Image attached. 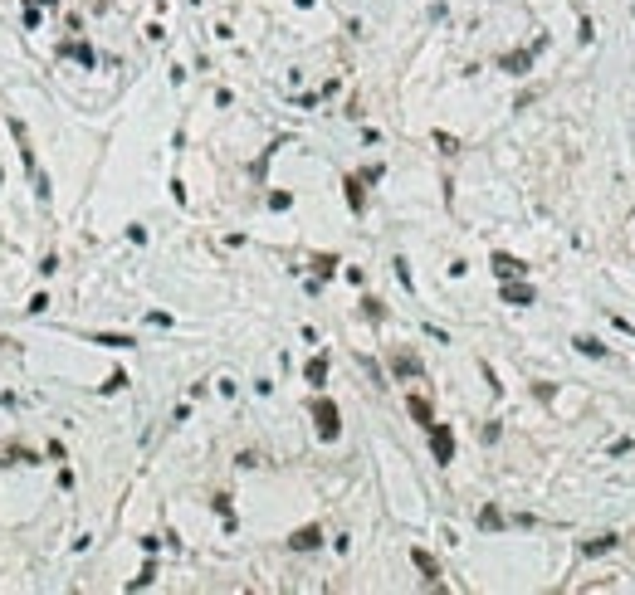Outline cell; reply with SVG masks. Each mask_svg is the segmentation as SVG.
<instances>
[{"label": "cell", "mask_w": 635, "mask_h": 595, "mask_svg": "<svg viewBox=\"0 0 635 595\" xmlns=\"http://www.w3.org/2000/svg\"><path fill=\"white\" fill-rule=\"evenodd\" d=\"M313 420H318V439L322 444H332L342 434V420H337V405L332 400H313Z\"/></svg>", "instance_id": "1"}, {"label": "cell", "mask_w": 635, "mask_h": 595, "mask_svg": "<svg viewBox=\"0 0 635 595\" xmlns=\"http://www.w3.org/2000/svg\"><path fill=\"white\" fill-rule=\"evenodd\" d=\"M430 449H435V464H450V459H454V429L435 420V424H430Z\"/></svg>", "instance_id": "2"}, {"label": "cell", "mask_w": 635, "mask_h": 595, "mask_svg": "<svg viewBox=\"0 0 635 595\" xmlns=\"http://www.w3.org/2000/svg\"><path fill=\"white\" fill-rule=\"evenodd\" d=\"M542 44H547V39H537L532 49H518V54H504V59H499V69H504V74H528V69H532V59H537V49H542Z\"/></svg>", "instance_id": "3"}, {"label": "cell", "mask_w": 635, "mask_h": 595, "mask_svg": "<svg viewBox=\"0 0 635 595\" xmlns=\"http://www.w3.org/2000/svg\"><path fill=\"white\" fill-rule=\"evenodd\" d=\"M504 302H513V307H528V302H537V293H532L523 279H504Z\"/></svg>", "instance_id": "4"}, {"label": "cell", "mask_w": 635, "mask_h": 595, "mask_svg": "<svg viewBox=\"0 0 635 595\" xmlns=\"http://www.w3.org/2000/svg\"><path fill=\"white\" fill-rule=\"evenodd\" d=\"M289 547H294V551H318V547H322V527H299V532L289 537Z\"/></svg>", "instance_id": "5"}, {"label": "cell", "mask_w": 635, "mask_h": 595, "mask_svg": "<svg viewBox=\"0 0 635 595\" xmlns=\"http://www.w3.org/2000/svg\"><path fill=\"white\" fill-rule=\"evenodd\" d=\"M523 269H528V264H518L513 254H494V274H499V279H523Z\"/></svg>", "instance_id": "6"}, {"label": "cell", "mask_w": 635, "mask_h": 595, "mask_svg": "<svg viewBox=\"0 0 635 595\" xmlns=\"http://www.w3.org/2000/svg\"><path fill=\"white\" fill-rule=\"evenodd\" d=\"M391 371L406 381V376H421V361H416L411 352H391Z\"/></svg>", "instance_id": "7"}, {"label": "cell", "mask_w": 635, "mask_h": 595, "mask_svg": "<svg viewBox=\"0 0 635 595\" xmlns=\"http://www.w3.org/2000/svg\"><path fill=\"white\" fill-rule=\"evenodd\" d=\"M59 54H64V59H79V64H89V69H93V64H98V54H93V49H89V44H79V39H74V44H64V49H59Z\"/></svg>", "instance_id": "8"}, {"label": "cell", "mask_w": 635, "mask_h": 595, "mask_svg": "<svg viewBox=\"0 0 635 595\" xmlns=\"http://www.w3.org/2000/svg\"><path fill=\"white\" fill-rule=\"evenodd\" d=\"M616 542H621V537H616V532H601V537H591V542H587V547H582V556H601V551H611V547H616Z\"/></svg>", "instance_id": "9"}, {"label": "cell", "mask_w": 635, "mask_h": 595, "mask_svg": "<svg viewBox=\"0 0 635 595\" xmlns=\"http://www.w3.org/2000/svg\"><path fill=\"white\" fill-rule=\"evenodd\" d=\"M342 186H347V205H352V210H362V205H367V196H362V186H367V176H347Z\"/></svg>", "instance_id": "10"}, {"label": "cell", "mask_w": 635, "mask_h": 595, "mask_svg": "<svg viewBox=\"0 0 635 595\" xmlns=\"http://www.w3.org/2000/svg\"><path fill=\"white\" fill-rule=\"evenodd\" d=\"M406 405H411V415H416V424H425V429L435 424V415H430V400H425V396H411V400H406Z\"/></svg>", "instance_id": "11"}, {"label": "cell", "mask_w": 635, "mask_h": 595, "mask_svg": "<svg viewBox=\"0 0 635 595\" xmlns=\"http://www.w3.org/2000/svg\"><path fill=\"white\" fill-rule=\"evenodd\" d=\"M411 561H416V571H421V576H430V581L440 576V566H435V556H430V551H421V547L411 551Z\"/></svg>", "instance_id": "12"}, {"label": "cell", "mask_w": 635, "mask_h": 595, "mask_svg": "<svg viewBox=\"0 0 635 595\" xmlns=\"http://www.w3.org/2000/svg\"><path fill=\"white\" fill-rule=\"evenodd\" d=\"M479 527L484 532H504V512L499 507H479Z\"/></svg>", "instance_id": "13"}, {"label": "cell", "mask_w": 635, "mask_h": 595, "mask_svg": "<svg viewBox=\"0 0 635 595\" xmlns=\"http://www.w3.org/2000/svg\"><path fill=\"white\" fill-rule=\"evenodd\" d=\"M0 464H39V459H34L30 449H20V444H15V449H5V454H0Z\"/></svg>", "instance_id": "14"}, {"label": "cell", "mask_w": 635, "mask_h": 595, "mask_svg": "<svg viewBox=\"0 0 635 595\" xmlns=\"http://www.w3.org/2000/svg\"><path fill=\"white\" fill-rule=\"evenodd\" d=\"M322 376H327V356H313L308 361V386H322Z\"/></svg>", "instance_id": "15"}, {"label": "cell", "mask_w": 635, "mask_h": 595, "mask_svg": "<svg viewBox=\"0 0 635 595\" xmlns=\"http://www.w3.org/2000/svg\"><path fill=\"white\" fill-rule=\"evenodd\" d=\"M577 352H582V356H606V347H601L596 337H577Z\"/></svg>", "instance_id": "16"}, {"label": "cell", "mask_w": 635, "mask_h": 595, "mask_svg": "<svg viewBox=\"0 0 635 595\" xmlns=\"http://www.w3.org/2000/svg\"><path fill=\"white\" fill-rule=\"evenodd\" d=\"M93 342H103V347H132V337H122V332H98Z\"/></svg>", "instance_id": "17"}, {"label": "cell", "mask_w": 635, "mask_h": 595, "mask_svg": "<svg viewBox=\"0 0 635 595\" xmlns=\"http://www.w3.org/2000/svg\"><path fill=\"white\" fill-rule=\"evenodd\" d=\"M362 312H367V317H372V322H381V317H386V307H381V302H377V298H367V302H362Z\"/></svg>", "instance_id": "18"}, {"label": "cell", "mask_w": 635, "mask_h": 595, "mask_svg": "<svg viewBox=\"0 0 635 595\" xmlns=\"http://www.w3.org/2000/svg\"><path fill=\"white\" fill-rule=\"evenodd\" d=\"M34 25H39V5L30 0V5H25V29H34Z\"/></svg>", "instance_id": "19"}, {"label": "cell", "mask_w": 635, "mask_h": 595, "mask_svg": "<svg viewBox=\"0 0 635 595\" xmlns=\"http://www.w3.org/2000/svg\"><path fill=\"white\" fill-rule=\"evenodd\" d=\"M313 269H318V274H332V269H337V259H327V254H318V259H313Z\"/></svg>", "instance_id": "20"}, {"label": "cell", "mask_w": 635, "mask_h": 595, "mask_svg": "<svg viewBox=\"0 0 635 595\" xmlns=\"http://www.w3.org/2000/svg\"><path fill=\"white\" fill-rule=\"evenodd\" d=\"M34 5H59V0H34Z\"/></svg>", "instance_id": "21"}]
</instances>
